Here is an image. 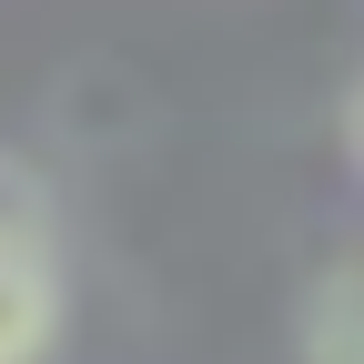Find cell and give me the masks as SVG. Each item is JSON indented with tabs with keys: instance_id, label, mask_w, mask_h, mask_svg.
<instances>
[{
	"instance_id": "3957f363",
	"label": "cell",
	"mask_w": 364,
	"mask_h": 364,
	"mask_svg": "<svg viewBox=\"0 0 364 364\" xmlns=\"http://www.w3.org/2000/svg\"><path fill=\"white\" fill-rule=\"evenodd\" d=\"M354 142H364V102H354Z\"/></svg>"
},
{
	"instance_id": "7a4b0ae2",
	"label": "cell",
	"mask_w": 364,
	"mask_h": 364,
	"mask_svg": "<svg viewBox=\"0 0 364 364\" xmlns=\"http://www.w3.org/2000/svg\"><path fill=\"white\" fill-rule=\"evenodd\" d=\"M294 354L304 364H364V253L324 263L294 304Z\"/></svg>"
},
{
	"instance_id": "6da1fadb",
	"label": "cell",
	"mask_w": 364,
	"mask_h": 364,
	"mask_svg": "<svg viewBox=\"0 0 364 364\" xmlns=\"http://www.w3.org/2000/svg\"><path fill=\"white\" fill-rule=\"evenodd\" d=\"M61 314H71V284H61L51 203H41V182L11 152H0V364H41L61 344Z\"/></svg>"
}]
</instances>
